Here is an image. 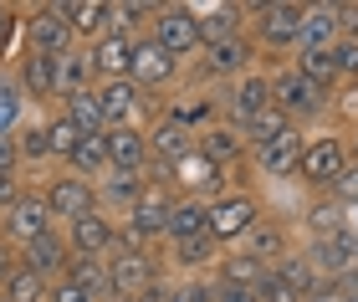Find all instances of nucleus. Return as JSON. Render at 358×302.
Wrapping results in <instances>:
<instances>
[{
	"mask_svg": "<svg viewBox=\"0 0 358 302\" xmlns=\"http://www.w3.org/2000/svg\"><path fill=\"white\" fill-rule=\"evenodd\" d=\"M262 108H271V72L256 67L246 77H236L231 82V98H225V118L236 123V129H246V123L262 113Z\"/></svg>",
	"mask_w": 358,
	"mask_h": 302,
	"instance_id": "nucleus-17",
	"label": "nucleus"
},
{
	"mask_svg": "<svg viewBox=\"0 0 358 302\" xmlns=\"http://www.w3.org/2000/svg\"><path fill=\"white\" fill-rule=\"evenodd\" d=\"M21 41H26V52H36V57H67L72 46H77L72 26H67V6H62V0L31 6V10H26V31H21Z\"/></svg>",
	"mask_w": 358,
	"mask_h": 302,
	"instance_id": "nucleus-6",
	"label": "nucleus"
},
{
	"mask_svg": "<svg viewBox=\"0 0 358 302\" xmlns=\"http://www.w3.org/2000/svg\"><path fill=\"white\" fill-rule=\"evenodd\" d=\"M333 62H338V77H343V82H358V41H338Z\"/></svg>",
	"mask_w": 358,
	"mask_h": 302,
	"instance_id": "nucleus-51",
	"label": "nucleus"
},
{
	"mask_svg": "<svg viewBox=\"0 0 358 302\" xmlns=\"http://www.w3.org/2000/svg\"><path fill=\"white\" fill-rule=\"evenodd\" d=\"M338 41H343V31H338V0H322V6H307V15H302V41H297V52H333Z\"/></svg>",
	"mask_w": 358,
	"mask_h": 302,
	"instance_id": "nucleus-25",
	"label": "nucleus"
},
{
	"mask_svg": "<svg viewBox=\"0 0 358 302\" xmlns=\"http://www.w3.org/2000/svg\"><path fill=\"white\" fill-rule=\"evenodd\" d=\"M220 241L210 231H200V236H189V241H174L169 246V261L174 266H185V272H200V266H220Z\"/></svg>",
	"mask_w": 358,
	"mask_h": 302,
	"instance_id": "nucleus-33",
	"label": "nucleus"
},
{
	"mask_svg": "<svg viewBox=\"0 0 358 302\" xmlns=\"http://www.w3.org/2000/svg\"><path fill=\"white\" fill-rule=\"evenodd\" d=\"M52 226H57V215H52V205H46L41 189H26V195L0 215V236H6L10 246H31L36 236H46Z\"/></svg>",
	"mask_w": 358,
	"mask_h": 302,
	"instance_id": "nucleus-11",
	"label": "nucleus"
},
{
	"mask_svg": "<svg viewBox=\"0 0 358 302\" xmlns=\"http://www.w3.org/2000/svg\"><path fill=\"white\" fill-rule=\"evenodd\" d=\"M154 10L149 0H108V31H118V36H134V26L138 21H154Z\"/></svg>",
	"mask_w": 358,
	"mask_h": 302,
	"instance_id": "nucleus-41",
	"label": "nucleus"
},
{
	"mask_svg": "<svg viewBox=\"0 0 358 302\" xmlns=\"http://www.w3.org/2000/svg\"><path fill=\"white\" fill-rule=\"evenodd\" d=\"M256 41L251 36H231V41H215L200 52V82H236V77L256 72Z\"/></svg>",
	"mask_w": 358,
	"mask_h": 302,
	"instance_id": "nucleus-10",
	"label": "nucleus"
},
{
	"mask_svg": "<svg viewBox=\"0 0 358 302\" xmlns=\"http://www.w3.org/2000/svg\"><path fill=\"white\" fill-rule=\"evenodd\" d=\"M328 200H338L343 210H358V159H353L343 174H338L333 185H328Z\"/></svg>",
	"mask_w": 358,
	"mask_h": 302,
	"instance_id": "nucleus-47",
	"label": "nucleus"
},
{
	"mask_svg": "<svg viewBox=\"0 0 358 302\" xmlns=\"http://www.w3.org/2000/svg\"><path fill=\"white\" fill-rule=\"evenodd\" d=\"M92 67H97V82H123L128 72H134V36H118V31H108L103 41L87 46Z\"/></svg>",
	"mask_w": 358,
	"mask_h": 302,
	"instance_id": "nucleus-24",
	"label": "nucleus"
},
{
	"mask_svg": "<svg viewBox=\"0 0 358 302\" xmlns=\"http://www.w3.org/2000/svg\"><path fill=\"white\" fill-rule=\"evenodd\" d=\"M46 292H52V282L36 277L31 266H21V272L6 282V292H0V297H6V302H46Z\"/></svg>",
	"mask_w": 358,
	"mask_h": 302,
	"instance_id": "nucleus-42",
	"label": "nucleus"
},
{
	"mask_svg": "<svg viewBox=\"0 0 358 302\" xmlns=\"http://www.w3.org/2000/svg\"><path fill=\"white\" fill-rule=\"evenodd\" d=\"M97 98H103V118H108V129L138 123V108H149V92H143L134 77H123V82H97Z\"/></svg>",
	"mask_w": 358,
	"mask_h": 302,
	"instance_id": "nucleus-22",
	"label": "nucleus"
},
{
	"mask_svg": "<svg viewBox=\"0 0 358 302\" xmlns=\"http://www.w3.org/2000/svg\"><path fill=\"white\" fill-rule=\"evenodd\" d=\"M67 6V26L77 41H103L108 36V0H62Z\"/></svg>",
	"mask_w": 358,
	"mask_h": 302,
	"instance_id": "nucleus-32",
	"label": "nucleus"
},
{
	"mask_svg": "<svg viewBox=\"0 0 358 302\" xmlns=\"http://www.w3.org/2000/svg\"><path fill=\"white\" fill-rule=\"evenodd\" d=\"M154 195V180L149 174H118V169H108L103 180H97V200H103V210L113 220H123L134 205H143Z\"/></svg>",
	"mask_w": 358,
	"mask_h": 302,
	"instance_id": "nucleus-18",
	"label": "nucleus"
},
{
	"mask_svg": "<svg viewBox=\"0 0 358 302\" xmlns=\"http://www.w3.org/2000/svg\"><path fill=\"white\" fill-rule=\"evenodd\" d=\"M128 77H134L143 92H159V87H169L179 77V57H169L164 46L143 31V36H134V72H128Z\"/></svg>",
	"mask_w": 358,
	"mask_h": 302,
	"instance_id": "nucleus-16",
	"label": "nucleus"
},
{
	"mask_svg": "<svg viewBox=\"0 0 358 302\" xmlns=\"http://www.w3.org/2000/svg\"><path fill=\"white\" fill-rule=\"evenodd\" d=\"M200 159H210V164L225 174V169H236V164L251 159V144H246V134H241L231 118H220V123H210L200 134Z\"/></svg>",
	"mask_w": 358,
	"mask_h": 302,
	"instance_id": "nucleus-19",
	"label": "nucleus"
},
{
	"mask_svg": "<svg viewBox=\"0 0 358 302\" xmlns=\"http://www.w3.org/2000/svg\"><path fill=\"white\" fill-rule=\"evenodd\" d=\"M256 297H262V302H302V297H297V287H292L287 277H276L271 266L262 272V282H256Z\"/></svg>",
	"mask_w": 358,
	"mask_h": 302,
	"instance_id": "nucleus-48",
	"label": "nucleus"
},
{
	"mask_svg": "<svg viewBox=\"0 0 358 302\" xmlns=\"http://www.w3.org/2000/svg\"><path fill=\"white\" fill-rule=\"evenodd\" d=\"M0 174H21V144L0 138Z\"/></svg>",
	"mask_w": 358,
	"mask_h": 302,
	"instance_id": "nucleus-56",
	"label": "nucleus"
},
{
	"mask_svg": "<svg viewBox=\"0 0 358 302\" xmlns=\"http://www.w3.org/2000/svg\"><path fill=\"white\" fill-rule=\"evenodd\" d=\"M205 226H210V200H200V195H174V205H169V246L200 236Z\"/></svg>",
	"mask_w": 358,
	"mask_h": 302,
	"instance_id": "nucleus-31",
	"label": "nucleus"
},
{
	"mask_svg": "<svg viewBox=\"0 0 358 302\" xmlns=\"http://www.w3.org/2000/svg\"><path fill=\"white\" fill-rule=\"evenodd\" d=\"M21 272V246H10L6 236H0V292H6V282Z\"/></svg>",
	"mask_w": 358,
	"mask_h": 302,
	"instance_id": "nucleus-52",
	"label": "nucleus"
},
{
	"mask_svg": "<svg viewBox=\"0 0 358 302\" xmlns=\"http://www.w3.org/2000/svg\"><path fill=\"white\" fill-rule=\"evenodd\" d=\"M307 138H313V134H307L302 123H292V129H287L282 138H271V144L251 149V164H256V174H266V180H292V174L302 169Z\"/></svg>",
	"mask_w": 358,
	"mask_h": 302,
	"instance_id": "nucleus-14",
	"label": "nucleus"
},
{
	"mask_svg": "<svg viewBox=\"0 0 358 302\" xmlns=\"http://www.w3.org/2000/svg\"><path fill=\"white\" fill-rule=\"evenodd\" d=\"M271 272H276V277H287L292 287H297L302 302H322V297H333V277H322L317 266L302 257V251H292V257H287V261H276Z\"/></svg>",
	"mask_w": 358,
	"mask_h": 302,
	"instance_id": "nucleus-27",
	"label": "nucleus"
},
{
	"mask_svg": "<svg viewBox=\"0 0 358 302\" xmlns=\"http://www.w3.org/2000/svg\"><path fill=\"white\" fill-rule=\"evenodd\" d=\"M46 302H97L83 282H72V277H57L52 282V292H46Z\"/></svg>",
	"mask_w": 358,
	"mask_h": 302,
	"instance_id": "nucleus-50",
	"label": "nucleus"
},
{
	"mask_svg": "<svg viewBox=\"0 0 358 302\" xmlns=\"http://www.w3.org/2000/svg\"><path fill=\"white\" fill-rule=\"evenodd\" d=\"M164 302H215V282H205V277H185V282H174V287H169Z\"/></svg>",
	"mask_w": 358,
	"mask_h": 302,
	"instance_id": "nucleus-46",
	"label": "nucleus"
},
{
	"mask_svg": "<svg viewBox=\"0 0 358 302\" xmlns=\"http://www.w3.org/2000/svg\"><path fill=\"white\" fill-rule=\"evenodd\" d=\"M262 220H266V210H262L256 195H246V189H225L220 200H210V226L205 231L215 236L220 246H241Z\"/></svg>",
	"mask_w": 358,
	"mask_h": 302,
	"instance_id": "nucleus-5",
	"label": "nucleus"
},
{
	"mask_svg": "<svg viewBox=\"0 0 358 302\" xmlns=\"http://www.w3.org/2000/svg\"><path fill=\"white\" fill-rule=\"evenodd\" d=\"M353 159H358V134H353Z\"/></svg>",
	"mask_w": 358,
	"mask_h": 302,
	"instance_id": "nucleus-58",
	"label": "nucleus"
},
{
	"mask_svg": "<svg viewBox=\"0 0 358 302\" xmlns=\"http://www.w3.org/2000/svg\"><path fill=\"white\" fill-rule=\"evenodd\" d=\"M215 302H262L256 287H241V282H215Z\"/></svg>",
	"mask_w": 358,
	"mask_h": 302,
	"instance_id": "nucleus-54",
	"label": "nucleus"
},
{
	"mask_svg": "<svg viewBox=\"0 0 358 302\" xmlns=\"http://www.w3.org/2000/svg\"><path fill=\"white\" fill-rule=\"evenodd\" d=\"M338 31L343 41H358V0H338Z\"/></svg>",
	"mask_w": 358,
	"mask_h": 302,
	"instance_id": "nucleus-53",
	"label": "nucleus"
},
{
	"mask_svg": "<svg viewBox=\"0 0 358 302\" xmlns=\"http://www.w3.org/2000/svg\"><path fill=\"white\" fill-rule=\"evenodd\" d=\"M15 144H21V164H46L52 149H46V123H26L21 134H15Z\"/></svg>",
	"mask_w": 358,
	"mask_h": 302,
	"instance_id": "nucleus-45",
	"label": "nucleus"
},
{
	"mask_svg": "<svg viewBox=\"0 0 358 302\" xmlns=\"http://www.w3.org/2000/svg\"><path fill=\"white\" fill-rule=\"evenodd\" d=\"M103 144H108V169H118V174H149V164H154L149 129L123 123V129H108L103 134Z\"/></svg>",
	"mask_w": 358,
	"mask_h": 302,
	"instance_id": "nucleus-15",
	"label": "nucleus"
},
{
	"mask_svg": "<svg viewBox=\"0 0 358 302\" xmlns=\"http://www.w3.org/2000/svg\"><path fill=\"white\" fill-rule=\"evenodd\" d=\"M236 251H241V257H251L256 266H276V261H287V257H292V236H287V226H282L276 215H266V220H262V226H256Z\"/></svg>",
	"mask_w": 358,
	"mask_h": 302,
	"instance_id": "nucleus-23",
	"label": "nucleus"
},
{
	"mask_svg": "<svg viewBox=\"0 0 358 302\" xmlns=\"http://www.w3.org/2000/svg\"><path fill=\"white\" fill-rule=\"evenodd\" d=\"M62 236H67L72 257H108V251H118L123 241V226L113 220L108 210H92V215H77L62 226Z\"/></svg>",
	"mask_w": 358,
	"mask_h": 302,
	"instance_id": "nucleus-13",
	"label": "nucleus"
},
{
	"mask_svg": "<svg viewBox=\"0 0 358 302\" xmlns=\"http://www.w3.org/2000/svg\"><path fill=\"white\" fill-rule=\"evenodd\" d=\"M262 272H266V266H256L251 257L231 251V257H220V272H215V282H241V287H256V282H262Z\"/></svg>",
	"mask_w": 358,
	"mask_h": 302,
	"instance_id": "nucleus-44",
	"label": "nucleus"
},
{
	"mask_svg": "<svg viewBox=\"0 0 358 302\" xmlns=\"http://www.w3.org/2000/svg\"><path fill=\"white\" fill-rule=\"evenodd\" d=\"M287 129H292V118H287L282 108L271 103V108H262V113H256V118H251L241 134H246V144H251V149H262V144H271V138H282Z\"/></svg>",
	"mask_w": 358,
	"mask_h": 302,
	"instance_id": "nucleus-40",
	"label": "nucleus"
},
{
	"mask_svg": "<svg viewBox=\"0 0 358 302\" xmlns=\"http://www.w3.org/2000/svg\"><path fill=\"white\" fill-rule=\"evenodd\" d=\"M21 31H26V15L15 10V6H0V57L15 46V36H21Z\"/></svg>",
	"mask_w": 358,
	"mask_h": 302,
	"instance_id": "nucleus-49",
	"label": "nucleus"
},
{
	"mask_svg": "<svg viewBox=\"0 0 358 302\" xmlns=\"http://www.w3.org/2000/svg\"><path fill=\"white\" fill-rule=\"evenodd\" d=\"M67 277H72V282H83V287H87L97 302H108V297H113V287H108V261H103V257H72Z\"/></svg>",
	"mask_w": 358,
	"mask_h": 302,
	"instance_id": "nucleus-39",
	"label": "nucleus"
},
{
	"mask_svg": "<svg viewBox=\"0 0 358 302\" xmlns=\"http://www.w3.org/2000/svg\"><path fill=\"white\" fill-rule=\"evenodd\" d=\"M246 15H251V41L262 57H297L307 6H297V0H256V6H246Z\"/></svg>",
	"mask_w": 358,
	"mask_h": 302,
	"instance_id": "nucleus-1",
	"label": "nucleus"
},
{
	"mask_svg": "<svg viewBox=\"0 0 358 302\" xmlns=\"http://www.w3.org/2000/svg\"><path fill=\"white\" fill-rule=\"evenodd\" d=\"M292 67H297L313 87H322V92H338L343 87V77H338V62H333V52H297L292 57Z\"/></svg>",
	"mask_w": 358,
	"mask_h": 302,
	"instance_id": "nucleus-36",
	"label": "nucleus"
},
{
	"mask_svg": "<svg viewBox=\"0 0 358 302\" xmlns=\"http://www.w3.org/2000/svg\"><path fill=\"white\" fill-rule=\"evenodd\" d=\"M0 302H6V297H0Z\"/></svg>",
	"mask_w": 358,
	"mask_h": 302,
	"instance_id": "nucleus-59",
	"label": "nucleus"
},
{
	"mask_svg": "<svg viewBox=\"0 0 358 302\" xmlns=\"http://www.w3.org/2000/svg\"><path fill=\"white\" fill-rule=\"evenodd\" d=\"M271 103L282 108L292 123H302V129H307V123H317L322 113H328L333 92L313 87L297 67H292V62H282V67H271Z\"/></svg>",
	"mask_w": 358,
	"mask_h": 302,
	"instance_id": "nucleus-2",
	"label": "nucleus"
},
{
	"mask_svg": "<svg viewBox=\"0 0 358 302\" xmlns=\"http://www.w3.org/2000/svg\"><path fill=\"white\" fill-rule=\"evenodd\" d=\"M169 118L179 123V129H189V134H205L210 123H220V103L210 98V92H179V98L169 103Z\"/></svg>",
	"mask_w": 358,
	"mask_h": 302,
	"instance_id": "nucleus-30",
	"label": "nucleus"
},
{
	"mask_svg": "<svg viewBox=\"0 0 358 302\" xmlns=\"http://www.w3.org/2000/svg\"><path fill=\"white\" fill-rule=\"evenodd\" d=\"M200 10V41L215 46V41H231V36H246V6H236V0H220V6H194Z\"/></svg>",
	"mask_w": 358,
	"mask_h": 302,
	"instance_id": "nucleus-26",
	"label": "nucleus"
},
{
	"mask_svg": "<svg viewBox=\"0 0 358 302\" xmlns=\"http://www.w3.org/2000/svg\"><path fill=\"white\" fill-rule=\"evenodd\" d=\"M353 215H358V210H353Z\"/></svg>",
	"mask_w": 358,
	"mask_h": 302,
	"instance_id": "nucleus-60",
	"label": "nucleus"
},
{
	"mask_svg": "<svg viewBox=\"0 0 358 302\" xmlns=\"http://www.w3.org/2000/svg\"><path fill=\"white\" fill-rule=\"evenodd\" d=\"M21 113H26L21 87H15V82H6V87H0V138H15V134L26 129V123H21Z\"/></svg>",
	"mask_w": 358,
	"mask_h": 302,
	"instance_id": "nucleus-43",
	"label": "nucleus"
},
{
	"mask_svg": "<svg viewBox=\"0 0 358 302\" xmlns=\"http://www.w3.org/2000/svg\"><path fill=\"white\" fill-rule=\"evenodd\" d=\"M302 226H307V241H328V236H343L353 226V210H343V205L328 200V195H317L302 210Z\"/></svg>",
	"mask_w": 358,
	"mask_h": 302,
	"instance_id": "nucleus-29",
	"label": "nucleus"
},
{
	"mask_svg": "<svg viewBox=\"0 0 358 302\" xmlns=\"http://www.w3.org/2000/svg\"><path fill=\"white\" fill-rule=\"evenodd\" d=\"M149 36L164 46L169 57H194V52H205V41H200V10L194 6H159L154 10V21H149Z\"/></svg>",
	"mask_w": 358,
	"mask_h": 302,
	"instance_id": "nucleus-7",
	"label": "nucleus"
},
{
	"mask_svg": "<svg viewBox=\"0 0 358 302\" xmlns=\"http://www.w3.org/2000/svg\"><path fill=\"white\" fill-rule=\"evenodd\" d=\"M103 261H108V287H113L108 302H138V297L159 282V266H154V257H149V246L118 241V251H108Z\"/></svg>",
	"mask_w": 358,
	"mask_h": 302,
	"instance_id": "nucleus-4",
	"label": "nucleus"
},
{
	"mask_svg": "<svg viewBox=\"0 0 358 302\" xmlns=\"http://www.w3.org/2000/svg\"><path fill=\"white\" fill-rule=\"evenodd\" d=\"M62 169H72V174H83V180L97 185V180L108 174V144H103V134H87L83 144L72 149V159H67Z\"/></svg>",
	"mask_w": 358,
	"mask_h": 302,
	"instance_id": "nucleus-35",
	"label": "nucleus"
},
{
	"mask_svg": "<svg viewBox=\"0 0 358 302\" xmlns=\"http://www.w3.org/2000/svg\"><path fill=\"white\" fill-rule=\"evenodd\" d=\"M149 154H154V164H149V180H164L169 169H179L185 159L200 154V134H189V129H179V123L169 113H159L149 123Z\"/></svg>",
	"mask_w": 358,
	"mask_h": 302,
	"instance_id": "nucleus-8",
	"label": "nucleus"
},
{
	"mask_svg": "<svg viewBox=\"0 0 358 302\" xmlns=\"http://www.w3.org/2000/svg\"><path fill=\"white\" fill-rule=\"evenodd\" d=\"M97 87V67L87 57V46H72L67 57H57V103L77 98V92H92Z\"/></svg>",
	"mask_w": 358,
	"mask_h": 302,
	"instance_id": "nucleus-28",
	"label": "nucleus"
},
{
	"mask_svg": "<svg viewBox=\"0 0 358 302\" xmlns=\"http://www.w3.org/2000/svg\"><path fill=\"white\" fill-rule=\"evenodd\" d=\"M62 113H67L83 134H108V118H103V98H97V87L67 98V103H62Z\"/></svg>",
	"mask_w": 358,
	"mask_h": 302,
	"instance_id": "nucleus-38",
	"label": "nucleus"
},
{
	"mask_svg": "<svg viewBox=\"0 0 358 302\" xmlns=\"http://www.w3.org/2000/svg\"><path fill=\"white\" fill-rule=\"evenodd\" d=\"M348 164H353V138H348V134H338V129H322V134L307 138V154H302L297 180H302V185H313L317 195H328V185H333Z\"/></svg>",
	"mask_w": 358,
	"mask_h": 302,
	"instance_id": "nucleus-3",
	"label": "nucleus"
},
{
	"mask_svg": "<svg viewBox=\"0 0 358 302\" xmlns=\"http://www.w3.org/2000/svg\"><path fill=\"white\" fill-rule=\"evenodd\" d=\"M333 297L338 302H358V266H348V272L333 282Z\"/></svg>",
	"mask_w": 358,
	"mask_h": 302,
	"instance_id": "nucleus-57",
	"label": "nucleus"
},
{
	"mask_svg": "<svg viewBox=\"0 0 358 302\" xmlns=\"http://www.w3.org/2000/svg\"><path fill=\"white\" fill-rule=\"evenodd\" d=\"M46 205H52V215L67 226V220L77 215H92V210H103V200H97V185L83 180V174H72V169H57L52 180H46Z\"/></svg>",
	"mask_w": 358,
	"mask_h": 302,
	"instance_id": "nucleus-9",
	"label": "nucleus"
},
{
	"mask_svg": "<svg viewBox=\"0 0 358 302\" xmlns=\"http://www.w3.org/2000/svg\"><path fill=\"white\" fill-rule=\"evenodd\" d=\"M21 266H31V272L46 277V282L67 277V266H72V246H67V236H62V226H52L46 236H36L31 246H21Z\"/></svg>",
	"mask_w": 358,
	"mask_h": 302,
	"instance_id": "nucleus-20",
	"label": "nucleus"
},
{
	"mask_svg": "<svg viewBox=\"0 0 358 302\" xmlns=\"http://www.w3.org/2000/svg\"><path fill=\"white\" fill-rule=\"evenodd\" d=\"M21 195H26L21 174H0V215H6V210H10V205L21 200Z\"/></svg>",
	"mask_w": 358,
	"mask_h": 302,
	"instance_id": "nucleus-55",
	"label": "nucleus"
},
{
	"mask_svg": "<svg viewBox=\"0 0 358 302\" xmlns=\"http://www.w3.org/2000/svg\"><path fill=\"white\" fill-rule=\"evenodd\" d=\"M15 87H21L26 103H57V57L21 52V62H15Z\"/></svg>",
	"mask_w": 358,
	"mask_h": 302,
	"instance_id": "nucleus-21",
	"label": "nucleus"
},
{
	"mask_svg": "<svg viewBox=\"0 0 358 302\" xmlns=\"http://www.w3.org/2000/svg\"><path fill=\"white\" fill-rule=\"evenodd\" d=\"M302 257L313 261L322 277H333V282H338V277H343L348 266H353V257H348V241H343V236H328V241H307V246H302Z\"/></svg>",
	"mask_w": 358,
	"mask_h": 302,
	"instance_id": "nucleus-34",
	"label": "nucleus"
},
{
	"mask_svg": "<svg viewBox=\"0 0 358 302\" xmlns=\"http://www.w3.org/2000/svg\"><path fill=\"white\" fill-rule=\"evenodd\" d=\"M46 123V149H52V159H57V164H67V159H72V149L77 144H83V129H77V123L67 118V113H62V108H57V113L52 118H41Z\"/></svg>",
	"mask_w": 358,
	"mask_h": 302,
	"instance_id": "nucleus-37",
	"label": "nucleus"
},
{
	"mask_svg": "<svg viewBox=\"0 0 358 302\" xmlns=\"http://www.w3.org/2000/svg\"><path fill=\"white\" fill-rule=\"evenodd\" d=\"M169 205H174V189L164 185H154V195L134 205L118 226H123V241H134V246H154V241H169Z\"/></svg>",
	"mask_w": 358,
	"mask_h": 302,
	"instance_id": "nucleus-12",
	"label": "nucleus"
}]
</instances>
